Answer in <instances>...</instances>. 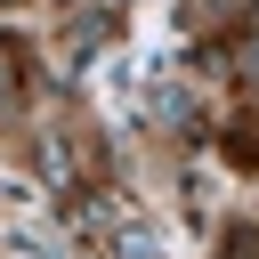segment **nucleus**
Returning a JSON list of instances; mask_svg holds the SVG:
<instances>
[]
</instances>
